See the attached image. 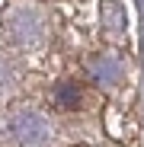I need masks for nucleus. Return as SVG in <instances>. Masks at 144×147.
Segmentation results:
<instances>
[{
  "label": "nucleus",
  "instance_id": "1",
  "mask_svg": "<svg viewBox=\"0 0 144 147\" xmlns=\"http://www.w3.org/2000/svg\"><path fill=\"white\" fill-rule=\"evenodd\" d=\"M70 147H83V144H70Z\"/></svg>",
  "mask_w": 144,
  "mask_h": 147
}]
</instances>
